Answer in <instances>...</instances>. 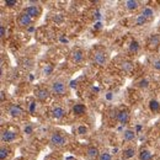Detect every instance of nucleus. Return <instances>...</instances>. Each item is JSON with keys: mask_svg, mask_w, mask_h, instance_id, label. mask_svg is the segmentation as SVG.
<instances>
[{"mask_svg": "<svg viewBox=\"0 0 160 160\" xmlns=\"http://www.w3.org/2000/svg\"><path fill=\"white\" fill-rule=\"evenodd\" d=\"M9 153H10V149L8 147H1V149H0V159L5 160L8 158Z\"/></svg>", "mask_w": 160, "mask_h": 160, "instance_id": "5701e85b", "label": "nucleus"}, {"mask_svg": "<svg viewBox=\"0 0 160 160\" xmlns=\"http://www.w3.org/2000/svg\"><path fill=\"white\" fill-rule=\"evenodd\" d=\"M138 86L142 88V89H147V88L149 86V81H148L147 79H142L139 81V84H138Z\"/></svg>", "mask_w": 160, "mask_h": 160, "instance_id": "c85d7f7f", "label": "nucleus"}, {"mask_svg": "<svg viewBox=\"0 0 160 160\" xmlns=\"http://www.w3.org/2000/svg\"><path fill=\"white\" fill-rule=\"evenodd\" d=\"M147 22H148V19H147L145 16H143L142 14L136 18V25H137V26H144Z\"/></svg>", "mask_w": 160, "mask_h": 160, "instance_id": "4be33fe9", "label": "nucleus"}, {"mask_svg": "<svg viewBox=\"0 0 160 160\" xmlns=\"http://www.w3.org/2000/svg\"><path fill=\"white\" fill-rule=\"evenodd\" d=\"M15 139H16V133L15 132L9 131V129L2 131V133H1V140L4 143H10V142H12V140Z\"/></svg>", "mask_w": 160, "mask_h": 160, "instance_id": "0eeeda50", "label": "nucleus"}, {"mask_svg": "<svg viewBox=\"0 0 160 160\" xmlns=\"http://www.w3.org/2000/svg\"><path fill=\"white\" fill-rule=\"evenodd\" d=\"M136 138V131H132V129H126L123 132V140L124 142H132Z\"/></svg>", "mask_w": 160, "mask_h": 160, "instance_id": "dca6fc26", "label": "nucleus"}, {"mask_svg": "<svg viewBox=\"0 0 160 160\" xmlns=\"http://www.w3.org/2000/svg\"><path fill=\"white\" fill-rule=\"evenodd\" d=\"M88 132H89L88 126H85V124H80L79 127H78V133H79V134H86Z\"/></svg>", "mask_w": 160, "mask_h": 160, "instance_id": "393cba45", "label": "nucleus"}, {"mask_svg": "<svg viewBox=\"0 0 160 160\" xmlns=\"http://www.w3.org/2000/svg\"><path fill=\"white\" fill-rule=\"evenodd\" d=\"M94 63L95 64H98V65H105L106 64V60H107V58H106V54L103 53V52H100V51H98V52H95L94 53Z\"/></svg>", "mask_w": 160, "mask_h": 160, "instance_id": "39448f33", "label": "nucleus"}, {"mask_svg": "<svg viewBox=\"0 0 160 160\" xmlns=\"http://www.w3.org/2000/svg\"><path fill=\"white\" fill-rule=\"evenodd\" d=\"M136 155V148L133 147H128L123 150V159H131Z\"/></svg>", "mask_w": 160, "mask_h": 160, "instance_id": "a211bd4d", "label": "nucleus"}, {"mask_svg": "<svg viewBox=\"0 0 160 160\" xmlns=\"http://www.w3.org/2000/svg\"><path fill=\"white\" fill-rule=\"evenodd\" d=\"M5 100V92L4 91H1V101Z\"/></svg>", "mask_w": 160, "mask_h": 160, "instance_id": "e433bc0d", "label": "nucleus"}, {"mask_svg": "<svg viewBox=\"0 0 160 160\" xmlns=\"http://www.w3.org/2000/svg\"><path fill=\"white\" fill-rule=\"evenodd\" d=\"M122 68H123L126 72H131L132 68H133V65H132V63H129V62H124L123 65H122Z\"/></svg>", "mask_w": 160, "mask_h": 160, "instance_id": "bb28decb", "label": "nucleus"}, {"mask_svg": "<svg viewBox=\"0 0 160 160\" xmlns=\"http://www.w3.org/2000/svg\"><path fill=\"white\" fill-rule=\"evenodd\" d=\"M4 4H5L6 6H9V8H11V6L16 5V1H15V0H5Z\"/></svg>", "mask_w": 160, "mask_h": 160, "instance_id": "7c9ffc66", "label": "nucleus"}, {"mask_svg": "<svg viewBox=\"0 0 160 160\" xmlns=\"http://www.w3.org/2000/svg\"><path fill=\"white\" fill-rule=\"evenodd\" d=\"M8 112L11 117H20L23 113V110L20 105H11L9 108H8Z\"/></svg>", "mask_w": 160, "mask_h": 160, "instance_id": "20e7f679", "label": "nucleus"}, {"mask_svg": "<svg viewBox=\"0 0 160 160\" xmlns=\"http://www.w3.org/2000/svg\"><path fill=\"white\" fill-rule=\"evenodd\" d=\"M0 36L1 37L5 36V27H4V25H1V27H0Z\"/></svg>", "mask_w": 160, "mask_h": 160, "instance_id": "72a5a7b5", "label": "nucleus"}, {"mask_svg": "<svg viewBox=\"0 0 160 160\" xmlns=\"http://www.w3.org/2000/svg\"><path fill=\"white\" fill-rule=\"evenodd\" d=\"M23 133H25V134H32V133H33V127H32L31 124H26V126L23 127Z\"/></svg>", "mask_w": 160, "mask_h": 160, "instance_id": "a878e982", "label": "nucleus"}, {"mask_svg": "<svg viewBox=\"0 0 160 160\" xmlns=\"http://www.w3.org/2000/svg\"><path fill=\"white\" fill-rule=\"evenodd\" d=\"M60 41H62V42H68V40H67V38H62Z\"/></svg>", "mask_w": 160, "mask_h": 160, "instance_id": "58836bf2", "label": "nucleus"}, {"mask_svg": "<svg viewBox=\"0 0 160 160\" xmlns=\"http://www.w3.org/2000/svg\"><path fill=\"white\" fill-rule=\"evenodd\" d=\"M154 9L153 8H150V6H145L143 10H142V15L143 16H145L148 20H150V19H153L154 18Z\"/></svg>", "mask_w": 160, "mask_h": 160, "instance_id": "f3484780", "label": "nucleus"}, {"mask_svg": "<svg viewBox=\"0 0 160 160\" xmlns=\"http://www.w3.org/2000/svg\"><path fill=\"white\" fill-rule=\"evenodd\" d=\"M26 12H27L32 19H36V18H38L41 15V9L37 5H30V6H27Z\"/></svg>", "mask_w": 160, "mask_h": 160, "instance_id": "1a4fd4ad", "label": "nucleus"}, {"mask_svg": "<svg viewBox=\"0 0 160 160\" xmlns=\"http://www.w3.org/2000/svg\"><path fill=\"white\" fill-rule=\"evenodd\" d=\"M153 68L155 69V70H160V59H155L153 62Z\"/></svg>", "mask_w": 160, "mask_h": 160, "instance_id": "c756f323", "label": "nucleus"}, {"mask_svg": "<svg viewBox=\"0 0 160 160\" xmlns=\"http://www.w3.org/2000/svg\"><path fill=\"white\" fill-rule=\"evenodd\" d=\"M111 98H112V95H111V92H108V94H107V99H108V100H110V99H111Z\"/></svg>", "mask_w": 160, "mask_h": 160, "instance_id": "4c0bfd02", "label": "nucleus"}, {"mask_svg": "<svg viewBox=\"0 0 160 160\" xmlns=\"http://www.w3.org/2000/svg\"><path fill=\"white\" fill-rule=\"evenodd\" d=\"M149 108H150L152 112H159L160 111L159 101L155 100V99H152V100L149 101Z\"/></svg>", "mask_w": 160, "mask_h": 160, "instance_id": "6ab92c4d", "label": "nucleus"}, {"mask_svg": "<svg viewBox=\"0 0 160 160\" xmlns=\"http://www.w3.org/2000/svg\"><path fill=\"white\" fill-rule=\"evenodd\" d=\"M117 121L120 122L121 124H127L128 123V121H129V113H128V111H126V110H123V111H120L118 113H117Z\"/></svg>", "mask_w": 160, "mask_h": 160, "instance_id": "9b49d317", "label": "nucleus"}, {"mask_svg": "<svg viewBox=\"0 0 160 160\" xmlns=\"http://www.w3.org/2000/svg\"><path fill=\"white\" fill-rule=\"evenodd\" d=\"M94 15H95V18H96L98 20L100 21V19H101V14H100V11H95V14H94Z\"/></svg>", "mask_w": 160, "mask_h": 160, "instance_id": "f704fd0d", "label": "nucleus"}, {"mask_svg": "<svg viewBox=\"0 0 160 160\" xmlns=\"http://www.w3.org/2000/svg\"><path fill=\"white\" fill-rule=\"evenodd\" d=\"M70 86H72V88H77V81H75V80L70 81Z\"/></svg>", "mask_w": 160, "mask_h": 160, "instance_id": "c9c22d12", "label": "nucleus"}, {"mask_svg": "<svg viewBox=\"0 0 160 160\" xmlns=\"http://www.w3.org/2000/svg\"><path fill=\"white\" fill-rule=\"evenodd\" d=\"M49 143L56 147H63L67 144V138L60 133H52L49 137Z\"/></svg>", "mask_w": 160, "mask_h": 160, "instance_id": "f03ea898", "label": "nucleus"}, {"mask_svg": "<svg viewBox=\"0 0 160 160\" xmlns=\"http://www.w3.org/2000/svg\"><path fill=\"white\" fill-rule=\"evenodd\" d=\"M124 6H126V9L133 11V10H137L139 8V1H137V0H127V1H124Z\"/></svg>", "mask_w": 160, "mask_h": 160, "instance_id": "2eb2a0df", "label": "nucleus"}, {"mask_svg": "<svg viewBox=\"0 0 160 160\" xmlns=\"http://www.w3.org/2000/svg\"><path fill=\"white\" fill-rule=\"evenodd\" d=\"M72 58H73V62H74L75 64H79V63H81L82 59H84V52H82L81 49H77V51H74V52H73Z\"/></svg>", "mask_w": 160, "mask_h": 160, "instance_id": "4468645a", "label": "nucleus"}, {"mask_svg": "<svg viewBox=\"0 0 160 160\" xmlns=\"http://www.w3.org/2000/svg\"><path fill=\"white\" fill-rule=\"evenodd\" d=\"M99 160H112V155L110 154V153H107V152H103V153H101L100 155H99Z\"/></svg>", "mask_w": 160, "mask_h": 160, "instance_id": "b1692460", "label": "nucleus"}, {"mask_svg": "<svg viewBox=\"0 0 160 160\" xmlns=\"http://www.w3.org/2000/svg\"><path fill=\"white\" fill-rule=\"evenodd\" d=\"M140 160H152L153 159V154L148 150V149H142L139 153Z\"/></svg>", "mask_w": 160, "mask_h": 160, "instance_id": "aec40b11", "label": "nucleus"}, {"mask_svg": "<svg viewBox=\"0 0 160 160\" xmlns=\"http://www.w3.org/2000/svg\"><path fill=\"white\" fill-rule=\"evenodd\" d=\"M65 110L63 108V107H60V106H56V107H53L52 108V111H51V116L53 117V118H56V120H60V118H63L64 116H65Z\"/></svg>", "mask_w": 160, "mask_h": 160, "instance_id": "423d86ee", "label": "nucleus"}, {"mask_svg": "<svg viewBox=\"0 0 160 160\" xmlns=\"http://www.w3.org/2000/svg\"><path fill=\"white\" fill-rule=\"evenodd\" d=\"M35 94H36V98L40 101H46L49 96V91L47 89H37L35 91Z\"/></svg>", "mask_w": 160, "mask_h": 160, "instance_id": "ddd939ff", "label": "nucleus"}, {"mask_svg": "<svg viewBox=\"0 0 160 160\" xmlns=\"http://www.w3.org/2000/svg\"><path fill=\"white\" fill-rule=\"evenodd\" d=\"M160 44V36L159 35H152L148 40V47L150 49H157Z\"/></svg>", "mask_w": 160, "mask_h": 160, "instance_id": "6e6552de", "label": "nucleus"}, {"mask_svg": "<svg viewBox=\"0 0 160 160\" xmlns=\"http://www.w3.org/2000/svg\"><path fill=\"white\" fill-rule=\"evenodd\" d=\"M65 92H67V85L63 81L57 80L52 84V94L53 95L63 96V95H65Z\"/></svg>", "mask_w": 160, "mask_h": 160, "instance_id": "f257e3e1", "label": "nucleus"}, {"mask_svg": "<svg viewBox=\"0 0 160 160\" xmlns=\"http://www.w3.org/2000/svg\"><path fill=\"white\" fill-rule=\"evenodd\" d=\"M52 72H53V67H52V65H49V64H47V65L44 67V69H43V73H44L46 75L52 74Z\"/></svg>", "mask_w": 160, "mask_h": 160, "instance_id": "cd10ccee", "label": "nucleus"}, {"mask_svg": "<svg viewBox=\"0 0 160 160\" xmlns=\"http://www.w3.org/2000/svg\"><path fill=\"white\" fill-rule=\"evenodd\" d=\"M72 111H73V113H74V115H77V116H81V115H84V113L86 112V106H85V105H82V103H75V105L73 106Z\"/></svg>", "mask_w": 160, "mask_h": 160, "instance_id": "f8f14e48", "label": "nucleus"}, {"mask_svg": "<svg viewBox=\"0 0 160 160\" xmlns=\"http://www.w3.org/2000/svg\"><path fill=\"white\" fill-rule=\"evenodd\" d=\"M139 49H140V44L138 43V41L136 40L131 41V43H129V51L132 53H137Z\"/></svg>", "mask_w": 160, "mask_h": 160, "instance_id": "412c9836", "label": "nucleus"}, {"mask_svg": "<svg viewBox=\"0 0 160 160\" xmlns=\"http://www.w3.org/2000/svg\"><path fill=\"white\" fill-rule=\"evenodd\" d=\"M32 21H33V19L26 11L22 12L20 16H19V25H20L21 27H28L32 23Z\"/></svg>", "mask_w": 160, "mask_h": 160, "instance_id": "7ed1b4c3", "label": "nucleus"}, {"mask_svg": "<svg viewBox=\"0 0 160 160\" xmlns=\"http://www.w3.org/2000/svg\"><path fill=\"white\" fill-rule=\"evenodd\" d=\"M101 27H102V22H101V21H96L94 28H95V30H100Z\"/></svg>", "mask_w": 160, "mask_h": 160, "instance_id": "473e14b6", "label": "nucleus"}, {"mask_svg": "<svg viewBox=\"0 0 160 160\" xmlns=\"http://www.w3.org/2000/svg\"><path fill=\"white\" fill-rule=\"evenodd\" d=\"M35 108H36V102H31L30 103V112L33 113L35 112Z\"/></svg>", "mask_w": 160, "mask_h": 160, "instance_id": "2f4dec72", "label": "nucleus"}, {"mask_svg": "<svg viewBox=\"0 0 160 160\" xmlns=\"http://www.w3.org/2000/svg\"><path fill=\"white\" fill-rule=\"evenodd\" d=\"M100 154L101 153L99 152L98 147H95V145H90V147L86 149V155H88V158H90V159H96V158H99Z\"/></svg>", "mask_w": 160, "mask_h": 160, "instance_id": "9d476101", "label": "nucleus"}]
</instances>
